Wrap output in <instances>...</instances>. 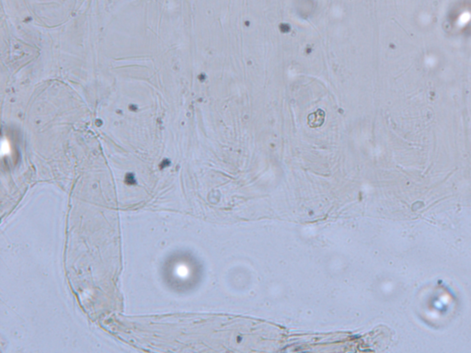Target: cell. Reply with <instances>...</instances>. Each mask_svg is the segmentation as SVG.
Masks as SVG:
<instances>
[{"mask_svg": "<svg viewBox=\"0 0 471 353\" xmlns=\"http://www.w3.org/2000/svg\"><path fill=\"white\" fill-rule=\"evenodd\" d=\"M1 154L2 156H9L11 154V145L8 139H3L1 144Z\"/></svg>", "mask_w": 471, "mask_h": 353, "instance_id": "6da1fadb", "label": "cell"}]
</instances>
